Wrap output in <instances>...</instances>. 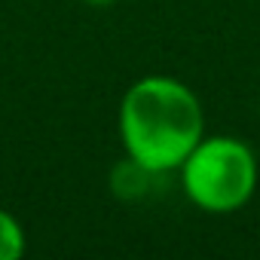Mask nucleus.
Listing matches in <instances>:
<instances>
[{
    "instance_id": "obj_4",
    "label": "nucleus",
    "mask_w": 260,
    "mask_h": 260,
    "mask_svg": "<svg viewBox=\"0 0 260 260\" xmlns=\"http://www.w3.org/2000/svg\"><path fill=\"white\" fill-rule=\"evenodd\" d=\"M25 248H28L25 226L19 223L16 214L0 208V260H19L25 254Z\"/></svg>"
},
{
    "instance_id": "obj_1",
    "label": "nucleus",
    "mask_w": 260,
    "mask_h": 260,
    "mask_svg": "<svg viewBox=\"0 0 260 260\" xmlns=\"http://www.w3.org/2000/svg\"><path fill=\"white\" fill-rule=\"evenodd\" d=\"M116 125L128 159L156 175H169L178 172L187 153L202 141L205 113L187 83L147 74L122 92Z\"/></svg>"
},
{
    "instance_id": "obj_6",
    "label": "nucleus",
    "mask_w": 260,
    "mask_h": 260,
    "mask_svg": "<svg viewBox=\"0 0 260 260\" xmlns=\"http://www.w3.org/2000/svg\"><path fill=\"white\" fill-rule=\"evenodd\" d=\"M257 113H260V95H257Z\"/></svg>"
},
{
    "instance_id": "obj_2",
    "label": "nucleus",
    "mask_w": 260,
    "mask_h": 260,
    "mask_svg": "<svg viewBox=\"0 0 260 260\" xmlns=\"http://www.w3.org/2000/svg\"><path fill=\"white\" fill-rule=\"evenodd\" d=\"M184 196L205 214H233L257 190V156L233 135H202L178 169Z\"/></svg>"
},
{
    "instance_id": "obj_5",
    "label": "nucleus",
    "mask_w": 260,
    "mask_h": 260,
    "mask_svg": "<svg viewBox=\"0 0 260 260\" xmlns=\"http://www.w3.org/2000/svg\"><path fill=\"white\" fill-rule=\"evenodd\" d=\"M86 7H110V4H116V0H83Z\"/></svg>"
},
{
    "instance_id": "obj_3",
    "label": "nucleus",
    "mask_w": 260,
    "mask_h": 260,
    "mask_svg": "<svg viewBox=\"0 0 260 260\" xmlns=\"http://www.w3.org/2000/svg\"><path fill=\"white\" fill-rule=\"evenodd\" d=\"M153 178H162V175H156V172H150V169H144L135 159L125 156V162H119L110 172V187H113V193L119 199H144L147 196V184Z\"/></svg>"
}]
</instances>
